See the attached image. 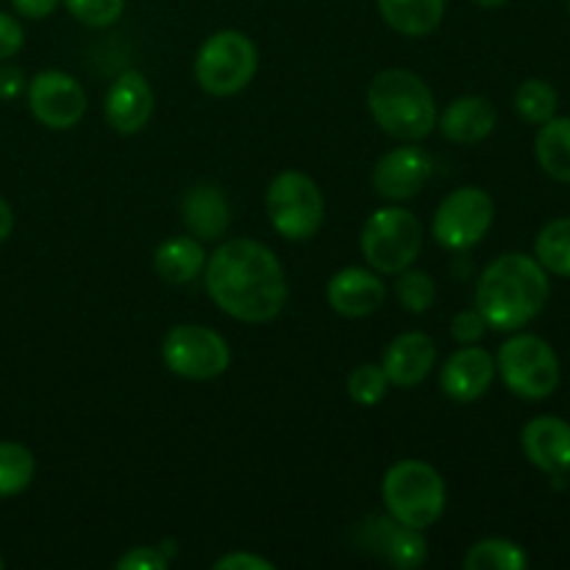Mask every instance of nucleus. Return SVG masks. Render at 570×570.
Wrapping results in <instances>:
<instances>
[{
	"instance_id": "c9c22d12",
	"label": "nucleus",
	"mask_w": 570,
	"mask_h": 570,
	"mask_svg": "<svg viewBox=\"0 0 570 570\" xmlns=\"http://www.w3.org/2000/svg\"><path fill=\"white\" fill-rule=\"evenodd\" d=\"M26 89V76L20 67H11L0 61V100H14Z\"/></svg>"
},
{
	"instance_id": "b1692460",
	"label": "nucleus",
	"mask_w": 570,
	"mask_h": 570,
	"mask_svg": "<svg viewBox=\"0 0 570 570\" xmlns=\"http://www.w3.org/2000/svg\"><path fill=\"white\" fill-rule=\"evenodd\" d=\"M465 570H523L529 566V557L515 540L507 538H484L468 549Z\"/></svg>"
},
{
	"instance_id": "a878e982",
	"label": "nucleus",
	"mask_w": 570,
	"mask_h": 570,
	"mask_svg": "<svg viewBox=\"0 0 570 570\" xmlns=\"http://www.w3.org/2000/svg\"><path fill=\"white\" fill-rule=\"evenodd\" d=\"M534 259L546 273L570 278V217H557L540 228L534 239Z\"/></svg>"
},
{
	"instance_id": "ddd939ff",
	"label": "nucleus",
	"mask_w": 570,
	"mask_h": 570,
	"mask_svg": "<svg viewBox=\"0 0 570 570\" xmlns=\"http://www.w3.org/2000/svg\"><path fill=\"white\" fill-rule=\"evenodd\" d=\"M434 173V159L426 148L406 142L384 154L373 167V189L384 200H410L421 193Z\"/></svg>"
},
{
	"instance_id": "a211bd4d",
	"label": "nucleus",
	"mask_w": 570,
	"mask_h": 570,
	"mask_svg": "<svg viewBox=\"0 0 570 570\" xmlns=\"http://www.w3.org/2000/svg\"><path fill=\"white\" fill-rule=\"evenodd\" d=\"M181 215L187 232L204 243H217L226 237L228 226H232V206H228L226 193L209 181L195 184L184 193Z\"/></svg>"
},
{
	"instance_id": "4be33fe9",
	"label": "nucleus",
	"mask_w": 570,
	"mask_h": 570,
	"mask_svg": "<svg viewBox=\"0 0 570 570\" xmlns=\"http://www.w3.org/2000/svg\"><path fill=\"white\" fill-rule=\"evenodd\" d=\"M204 267V245H200L193 234L165 239L154 254V271L159 273L167 284H189Z\"/></svg>"
},
{
	"instance_id": "1a4fd4ad",
	"label": "nucleus",
	"mask_w": 570,
	"mask_h": 570,
	"mask_svg": "<svg viewBox=\"0 0 570 570\" xmlns=\"http://www.w3.org/2000/svg\"><path fill=\"white\" fill-rule=\"evenodd\" d=\"M161 360L167 371L189 382H209L223 376L232 365V348L215 328L198 323H181L170 328L161 343Z\"/></svg>"
},
{
	"instance_id": "7ed1b4c3",
	"label": "nucleus",
	"mask_w": 570,
	"mask_h": 570,
	"mask_svg": "<svg viewBox=\"0 0 570 570\" xmlns=\"http://www.w3.org/2000/svg\"><path fill=\"white\" fill-rule=\"evenodd\" d=\"M367 109L373 120L401 142H421L438 126V104H434L432 89L426 87L417 72L382 70L367 87Z\"/></svg>"
},
{
	"instance_id": "aec40b11",
	"label": "nucleus",
	"mask_w": 570,
	"mask_h": 570,
	"mask_svg": "<svg viewBox=\"0 0 570 570\" xmlns=\"http://www.w3.org/2000/svg\"><path fill=\"white\" fill-rule=\"evenodd\" d=\"M440 120V131L445 139L456 145H479L495 131L499 111L482 95H462L445 106Z\"/></svg>"
},
{
	"instance_id": "5701e85b",
	"label": "nucleus",
	"mask_w": 570,
	"mask_h": 570,
	"mask_svg": "<svg viewBox=\"0 0 570 570\" xmlns=\"http://www.w3.org/2000/svg\"><path fill=\"white\" fill-rule=\"evenodd\" d=\"M534 156L546 176L570 184V117H551L534 137Z\"/></svg>"
},
{
	"instance_id": "2eb2a0df",
	"label": "nucleus",
	"mask_w": 570,
	"mask_h": 570,
	"mask_svg": "<svg viewBox=\"0 0 570 570\" xmlns=\"http://www.w3.org/2000/svg\"><path fill=\"white\" fill-rule=\"evenodd\" d=\"M495 379V360L479 345H462L445 360L440 371V390L456 404H473L490 390Z\"/></svg>"
},
{
	"instance_id": "f704fd0d",
	"label": "nucleus",
	"mask_w": 570,
	"mask_h": 570,
	"mask_svg": "<svg viewBox=\"0 0 570 570\" xmlns=\"http://www.w3.org/2000/svg\"><path fill=\"white\" fill-rule=\"evenodd\" d=\"M61 0H11V9L26 20H45L59 9Z\"/></svg>"
},
{
	"instance_id": "58836bf2",
	"label": "nucleus",
	"mask_w": 570,
	"mask_h": 570,
	"mask_svg": "<svg viewBox=\"0 0 570 570\" xmlns=\"http://www.w3.org/2000/svg\"><path fill=\"white\" fill-rule=\"evenodd\" d=\"M6 566V560H3V554H0V568H3Z\"/></svg>"
},
{
	"instance_id": "6e6552de",
	"label": "nucleus",
	"mask_w": 570,
	"mask_h": 570,
	"mask_svg": "<svg viewBox=\"0 0 570 570\" xmlns=\"http://www.w3.org/2000/svg\"><path fill=\"white\" fill-rule=\"evenodd\" d=\"M362 256L384 276H395L417 259L423 248V226L415 212L404 206H384L365 220L362 228Z\"/></svg>"
},
{
	"instance_id": "4c0bfd02",
	"label": "nucleus",
	"mask_w": 570,
	"mask_h": 570,
	"mask_svg": "<svg viewBox=\"0 0 570 570\" xmlns=\"http://www.w3.org/2000/svg\"><path fill=\"white\" fill-rule=\"evenodd\" d=\"M476 6H482V9H501V6H507L510 0H473Z\"/></svg>"
},
{
	"instance_id": "ea45409f",
	"label": "nucleus",
	"mask_w": 570,
	"mask_h": 570,
	"mask_svg": "<svg viewBox=\"0 0 570 570\" xmlns=\"http://www.w3.org/2000/svg\"><path fill=\"white\" fill-rule=\"evenodd\" d=\"M568 11H570V3H568Z\"/></svg>"
},
{
	"instance_id": "412c9836",
	"label": "nucleus",
	"mask_w": 570,
	"mask_h": 570,
	"mask_svg": "<svg viewBox=\"0 0 570 570\" xmlns=\"http://www.w3.org/2000/svg\"><path fill=\"white\" fill-rule=\"evenodd\" d=\"M382 20L401 37H426L443 22L445 0H376Z\"/></svg>"
},
{
	"instance_id": "c756f323",
	"label": "nucleus",
	"mask_w": 570,
	"mask_h": 570,
	"mask_svg": "<svg viewBox=\"0 0 570 570\" xmlns=\"http://www.w3.org/2000/svg\"><path fill=\"white\" fill-rule=\"evenodd\" d=\"M78 22L89 28L115 26L126 11V0H61Z\"/></svg>"
},
{
	"instance_id": "f03ea898",
	"label": "nucleus",
	"mask_w": 570,
	"mask_h": 570,
	"mask_svg": "<svg viewBox=\"0 0 570 570\" xmlns=\"http://www.w3.org/2000/svg\"><path fill=\"white\" fill-rule=\"evenodd\" d=\"M549 298V273L529 254L499 256L476 284V309L495 332H521L546 309Z\"/></svg>"
},
{
	"instance_id": "dca6fc26",
	"label": "nucleus",
	"mask_w": 570,
	"mask_h": 570,
	"mask_svg": "<svg viewBox=\"0 0 570 570\" xmlns=\"http://www.w3.org/2000/svg\"><path fill=\"white\" fill-rule=\"evenodd\" d=\"M521 449L538 471L562 476L570 471V423L554 415H540L523 426Z\"/></svg>"
},
{
	"instance_id": "9b49d317",
	"label": "nucleus",
	"mask_w": 570,
	"mask_h": 570,
	"mask_svg": "<svg viewBox=\"0 0 570 570\" xmlns=\"http://www.w3.org/2000/svg\"><path fill=\"white\" fill-rule=\"evenodd\" d=\"M28 109L45 128L67 131L81 122L87 111V92L70 72L42 70L28 81Z\"/></svg>"
},
{
	"instance_id": "2f4dec72",
	"label": "nucleus",
	"mask_w": 570,
	"mask_h": 570,
	"mask_svg": "<svg viewBox=\"0 0 570 570\" xmlns=\"http://www.w3.org/2000/svg\"><path fill=\"white\" fill-rule=\"evenodd\" d=\"M167 557L159 549H150V546H137V549L126 551V554L117 560V570H165Z\"/></svg>"
},
{
	"instance_id": "c85d7f7f",
	"label": "nucleus",
	"mask_w": 570,
	"mask_h": 570,
	"mask_svg": "<svg viewBox=\"0 0 570 570\" xmlns=\"http://www.w3.org/2000/svg\"><path fill=\"white\" fill-rule=\"evenodd\" d=\"M345 390H348L351 401H356L360 406H376L379 401L387 395L390 379L382 365L365 362V365H360L354 373H351Z\"/></svg>"
},
{
	"instance_id": "f257e3e1",
	"label": "nucleus",
	"mask_w": 570,
	"mask_h": 570,
	"mask_svg": "<svg viewBox=\"0 0 570 570\" xmlns=\"http://www.w3.org/2000/svg\"><path fill=\"white\" fill-rule=\"evenodd\" d=\"M206 293L220 312L243 323H267L287 304V276L267 245L239 237L217 245L204 267Z\"/></svg>"
},
{
	"instance_id": "0eeeda50",
	"label": "nucleus",
	"mask_w": 570,
	"mask_h": 570,
	"mask_svg": "<svg viewBox=\"0 0 570 570\" xmlns=\"http://www.w3.org/2000/svg\"><path fill=\"white\" fill-rule=\"evenodd\" d=\"M265 212L278 237L289 243H304L321 232L326 200L315 178L301 170H282L267 187Z\"/></svg>"
},
{
	"instance_id": "cd10ccee",
	"label": "nucleus",
	"mask_w": 570,
	"mask_h": 570,
	"mask_svg": "<svg viewBox=\"0 0 570 570\" xmlns=\"http://www.w3.org/2000/svg\"><path fill=\"white\" fill-rule=\"evenodd\" d=\"M395 295H399L401 306L412 315H423V312L432 309L434 298H438V287H434V278L426 271H415V267H404L401 273H395Z\"/></svg>"
},
{
	"instance_id": "f3484780",
	"label": "nucleus",
	"mask_w": 570,
	"mask_h": 570,
	"mask_svg": "<svg viewBox=\"0 0 570 570\" xmlns=\"http://www.w3.org/2000/svg\"><path fill=\"white\" fill-rule=\"evenodd\" d=\"M328 306L343 317H367L384 304L387 287L367 267H343L326 287Z\"/></svg>"
},
{
	"instance_id": "e433bc0d",
	"label": "nucleus",
	"mask_w": 570,
	"mask_h": 570,
	"mask_svg": "<svg viewBox=\"0 0 570 570\" xmlns=\"http://www.w3.org/2000/svg\"><path fill=\"white\" fill-rule=\"evenodd\" d=\"M11 232H14V212H11L9 200L0 198V243H6Z\"/></svg>"
},
{
	"instance_id": "72a5a7b5",
	"label": "nucleus",
	"mask_w": 570,
	"mask_h": 570,
	"mask_svg": "<svg viewBox=\"0 0 570 570\" xmlns=\"http://www.w3.org/2000/svg\"><path fill=\"white\" fill-rule=\"evenodd\" d=\"M271 560H265L262 554L254 551H232V554L215 560V570H273Z\"/></svg>"
},
{
	"instance_id": "39448f33",
	"label": "nucleus",
	"mask_w": 570,
	"mask_h": 570,
	"mask_svg": "<svg viewBox=\"0 0 570 570\" xmlns=\"http://www.w3.org/2000/svg\"><path fill=\"white\" fill-rule=\"evenodd\" d=\"M259 50L243 31H215L204 39L195 56V81L212 98H232L254 81Z\"/></svg>"
},
{
	"instance_id": "393cba45",
	"label": "nucleus",
	"mask_w": 570,
	"mask_h": 570,
	"mask_svg": "<svg viewBox=\"0 0 570 570\" xmlns=\"http://www.w3.org/2000/svg\"><path fill=\"white\" fill-rule=\"evenodd\" d=\"M37 460L31 449L11 440H0V499H11L31 488Z\"/></svg>"
},
{
	"instance_id": "bb28decb",
	"label": "nucleus",
	"mask_w": 570,
	"mask_h": 570,
	"mask_svg": "<svg viewBox=\"0 0 570 570\" xmlns=\"http://www.w3.org/2000/svg\"><path fill=\"white\" fill-rule=\"evenodd\" d=\"M557 104H560L557 89L543 78H529L515 92V111L532 126H543L546 120H551L557 115Z\"/></svg>"
},
{
	"instance_id": "6ab92c4d",
	"label": "nucleus",
	"mask_w": 570,
	"mask_h": 570,
	"mask_svg": "<svg viewBox=\"0 0 570 570\" xmlns=\"http://www.w3.org/2000/svg\"><path fill=\"white\" fill-rule=\"evenodd\" d=\"M434 362H438L434 340L423 332H406L387 345L382 367L387 373L390 384L415 387L434 371Z\"/></svg>"
},
{
	"instance_id": "20e7f679",
	"label": "nucleus",
	"mask_w": 570,
	"mask_h": 570,
	"mask_svg": "<svg viewBox=\"0 0 570 570\" xmlns=\"http://www.w3.org/2000/svg\"><path fill=\"white\" fill-rule=\"evenodd\" d=\"M382 499L387 515L412 529H429L445 512V482L434 465L423 460H401L384 473Z\"/></svg>"
},
{
	"instance_id": "f8f14e48",
	"label": "nucleus",
	"mask_w": 570,
	"mask_h": 570,
	"mask_svg": "<svg viewBox=\"0 0 570 570\" xmlns=\"http://www.w3.org/2000/svg\"><path fill=\"white\" fill-rule=\"evenodd\" d=\"M356 546L365 554L379 557L387 566L401 570L423 568L429 560V546L421 529L404 527L393 515H371L356 527Z\"/></svg>"
},
{
	"instance_id": "423d86ee",
	"label": "nucleus",
	"mask_w": 570,
	"mask_h": 570,
	"mask_svg": "<svg viewBox=\"0 0 570 570\" xmlns=\"http://www.w3.org/2000/svg\"><path fill=\"white\" fill-rule=\"evenodd\" d=\"M495 373L512 395L523 401H546L562 382V365L557 351L538 334H515L495 356Z\"/></svg>"
},
{
	"instance_id": "473e14b6",
	"label": "nucleus",
	"mask_w": 570,
	"mask_h": 570,
	"mask_svg": "<svg viewBox=\"0 0 570 570\" xmlns=\"http://www.w3.org/2000/svg\"><path fill=\"white\" fill-rule=\"evenodd\" d=\"M22 42H26V33H22V26L17 22V17L0 11V61L20 53Z\"/></svg>"
},
{
	"instance_id": "9d476101",
	"label": "nucleus",
	"mask_w": 570,
	"mask_h": 570,
	"mask_svg": "<svg viewBox=\"0 0 570 570\" xmlns=\"http://www.w3.org/2000/svg\"><path fill=\"white\" fill-rule=\"evenodd\" d=\"M495 217V204L482 187H460L440 200L432 220L434 243L449 250H468L482 243Z\"/></svg>"
},
{
	"instance_id": "4468645a",
	"label": "nucleus",
	"mask_w": 570,
	"mask_h": 570,
	"mask_svg": "<svg viewBox=\"0 0 570 570\" xmlns=\"http://www.w3.org/2000/svg\"><path fill=\"white\" fill-rule=\"evenodd\" d=\"M106 122L117 134H139L154 117V89L139 70H126L111 81L104 104Z\"/></svg>"
},
{
	"instance_id": "7c9ffc66",
	"label": "nucleus",
	"mask_w": 570,
	"mask_h": 570,
	"mask_svg": "<svg viewBox=\"0 0 570 570\" xmlns=\"http://www.w3.org/2000/svg\"><path fill=\"white\" fill-rule=\"evenodd\" d=\"M484 332H488V323L479 309H462L451 321V337L460 345H476L484 337Z\"/></svg>"
}]
</instances>
